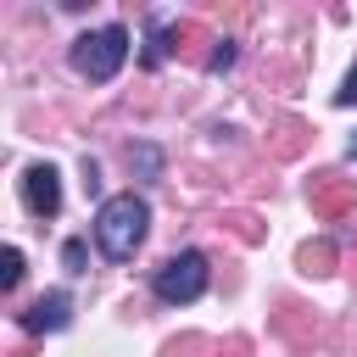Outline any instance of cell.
Listing matches in <instances>:
<instances>
[{
  "instance_id": "obj_1",
  "label": "cell",
  "mask_w": 357,
  "mask_h": 357,
  "mask_svg": "<svg viewBox=\"0 0 357 357\" xmlns=\"http://www.w3.org/2000/svg\"><path fill=\"white\" fill-rule=\"evenodd\" d=\"M145 229H151V206H145V195H134V190L106 195L100 212H95V245H100L112 262H128V257L145 245Z\"/></svg>"
},
{
  "instance_id": "obj_2",
  "label": "cell",
  "mask_w": 357,
  "mask_h": 357,
  "mask_svg": "<svg viewBox=\"0 0 357 357\" xmlns=\"http://www.w3.org/2000/svg\"><path fill=\"white\" fill-rule=\"evenodd\" d=\"M128 61V28L123 22H106L84 39H73V73L89 78V84H112Z\"/></svg>"
},
{
  "instance_id": "obj_3",
  "label": "cell",
  "mask_w": 357,
  "mask_h": 357,
  "mask_svg": "<svg viewBox=\"0 0 357 357\" xmlns=\"http://www.w3.org/2000/svg\"><path fill=\"white\" fill-rule=\"evenodd\" d=\"M206 279H212L206 257H201V251H178V257H167V262L156 268L151 290H156V301H167V307H190V301L206 296Z\"/></svg>"
},
{
  "instance_id": "obj_4",
  "label": "cell",
  "mask_w": 357,
  "mask_h": 357,
  "mask_svg": "<svg viewBox=\"0 0 357 357\" xmlns=\"http://www.w3.org/2000/svg\"><path fill=\"white\" fill-rule=\"evenodd\" d=\"M22 201H28L33 218H56V212H61V173H56L50 162H33V167L22 173Z\"/></svg>"
},
{
  "instance_id": "obj_5",
  "label": "cell",
  "mask_w": 357,
  "mask_h": 357,
  "mask_svg": "<svg viewBox=\"0 0 357 357\" xmlns=\"http://www.w3.org/2000/svg\"><path fill=\"white\" fill-rule=\"evenodd\" d=\"M67 324H73V290H45L22 312V329L28 335H50V329H67Z\"/></svg>"
},
{
  "instance_id": "obj_6",
  "label": "cell",
  "mask_w": 357,
  "mask_h": 357,
  "mask_svg": "<svg viewBox=\"0 0 357 357\" xmlns=\"http://www.w3.org/2000/svg\"><path fill=\"white\" fill-rule=\"evenodd\" d=\"M351 201H357V195H351L346 184H335V173H324V184L312 190V206H318V212H346Z\"/></svg>"
},
{
  "instance_id": "obj_7",
  "label": "cell",
  "mask_w": 357,
  "mask_h": 357,
  "mask_svg": "<svg viewBox=\"0 0 357 357\" xmlns=\"http://www.w3.org/2000/svg\"><path fill=\"white\" fill-rule=\"evenodd\" d=\"M167 56H173V39H167V28L156 22V28H151V45H145V67H162Z\"/></svg>"
},
{
  "instance_id": "obj_8",
  "label": "cell",
  "mask_w": 357,
  "mask_h": 357,
  "mask_svg": "<svg viewBox=\"0 0 357 357\" xmlns=\"http://www.w3.org/2000/svg\"><path fill=\"white\" fill-rule=\"evenodd\" d=\"M128 162H134V167H139L145 178H156V173H162V156H156L151 145H134V151H128Z\"/></svg>"
},
{
  "instance_id": "obj_9",
  "label": "cell",
  "mask_w": 357,
  "mask_h": 357,
  "mask_svg": "<svg viewBox=\"0 0 357 357\" xmlns=\"http://www.w3.org/2000/svg\"><path fill=\"white\" fill-rule=\"evenodd\" d=\"M301 268L307 273H329V245H307L301 251Z\"/></svg>"
},
{
  "instance_id": "obj_10",
  "label": "cell",
  "mask_w": 357,
  "mask_h": 357,
  "mask_svg": "<svg viewBox=\"0 0 357 357\" xmlns=\"http://www.w3.org/2000/svg\"><path fill=\"white\" fill-rule=\"evenodd\" d=\"M17 279H22V251L11 245V251H6V273H0V284H6V290H17Z\"/></svg>"
},
{
  "instance_id": "obj_11",
  "label": "cell",
  "mask_w": 357,
  "mask_h": 357,
  "mask_svg": "<svg viewBox=\"0 0 357 357\" xmlns=\"http://www.w3.org/2000/svg\"><path fill=\"white\" fill-rule=\"evenodd\" d=\"M212 73H223V67H234V39H218V50H212V61H206Z\"/></svg>"
},
{
  "instance_id": "obj_12",
  "label": "cell",
  "mask_w": 357,
  "mask_h": 357,
  "mask_svg": "<svg viewBox=\"0 0 357 357\" xmlns=\"http://www.w3.org/2000/svg\"><path fill=\"white\" fill-rule=\"evenodd\" d=\"M61 262H67L73 273H84V240H67V245H61Z\"/></svg>"
},
{
  "instance_id": "obj_13",
  "label": "cell",
  "mask_w": 357,
  "mask_h": 357,
  "mask_svg": "<svg viewBox=\"0 0 357 357\" xmlns=\"http://www.w3.org/2000/svg\"><path fill=\"white\" fill-rule=\"evenodd\" d=\"M335 106H357V67L346 73V84L335 89Z\"/></svg>"
}]
</instances>
